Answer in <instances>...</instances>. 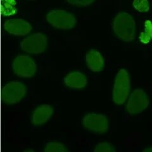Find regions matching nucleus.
I'll list each match as a JSON object with an SVG mask.
<instances>
[{
    "label": "nucleus",
    "instance_id": "1",
    "mask_svg": "<svg viewBox=\"0 0 152 152\" xmlns=\"http://www.w3.org/2000/svg\"><path fill=\"white\" fill-rule=\"evenodd\" d=\"M113 30L121 39L130 42L135 37L136 22L130 14L119 12L113 20Z\"/></svg>",
    "mask_w": 152,
    "mask_h": 152
},
{
    "label": "nucleus",
    "instance_id": "2",
    "mask_svg": "<svg viewBox=\"0 0 152 152\" xmlns=\"http://www.w3.org/2000/svg\"><path fill=\"white\" fill-rule=\"evenodd\" d=\"M131 90L130 75L127 70L121 69L117 74L114 83L112 98L113 101L121 105L125 103Z\"/></svg>",
    "mask_w": 152,
    "mask_h": 152
},
{
    "label": "nucleus",
    "instance_id": "3",
    "mask_svg": "<svg viewBox=\"0 0 152 152\" xmlns=\"http://www.w3.org/2000/svg\"><path fill=\"white\" fill-rule=\"evenodd\" d=\"M46 20L51 26L58 29H72L77 23V18L73 13L64 10L56 9L50 12Z\"/></svg>",
    "mask_w": 152,
    "mask_h": 152
},
{
    "label": "nucleus",
    "instance_id": "4",
    "mask_svg": "<svg viewBox=\"0 0 152 152\" xmlns=\"http://www.w3.org/2000/svg\"><path fill=\"white\" fill-rule=\"evenodd\" d=\"M14 73L19 77L31 78L36 73L37 65L34 60L28 55H19L12 63Z\"/></svg>",
    "mask_w": 152,
    "mask_h": 152
},
{
    "label": "nucleus",
    "instance_id": "5",
    "mask_svg": "<svg viewBox=\"0 0 152 152\" xmlns=\"http://www.w3.org/2000/svg\"><path fill=\"white\" fill-rule=\"evenodd\" d=\"M27 93L24 84L12 81L7 84L3 89V101L8 104H14L22 101Z\"/></svg>",
    "mask_w": 152,
    "mask_h": 152
},
{
    "label": "nucleus",
    "instance_id": "6",
    "mask_svg": "<svg viewBox=\"0 0 152 152\" xmlns=\"http://www.w3.org/2000/svg\"><path fill=\"white\" fill-rule=\"evenodd\" d=\"M22 50L31 54H40L48 46L46 36L41 32H37L23 39L20 43Z\"/></svg>",
    "mask_w": 152,
    "mask_h": 152
},
{
    "label": "nucleus",
    "instance_id": "7",
    "mask_svg": "<svg viewBox=\"0 0 152 152\" xmlns=\"http://www.w3.org/2000/svg\"><path fill=\"white\" fill-rule=\"evenodd\" d=\"M83 124L87 131L99 134L107 132L109 127L107 117L100 113L86 114L83 118Z\"/></svg>",
    "mask_w": 152,
    "mask_h": 152
},
{
    "label": "nucleus",
    "instance_id": "8",
    "mask_svg": "<svg viewBox=\"0 0 152 152\" xmlns=\"http://www.w3.org/2000/svg\"><path fill=\"white\" fill-rule=\"evenodd\" d=\"M149 103L148 94L142 89H137L130 95L126 104V110L130 114H137L146 110Z\"/></svg>",
    "mask_w": 152,
    "mask_h": 152
},
{
    "label": "nucleus",
    "instance_id": "9",
    "mask_svg": "<svg viewBox=\"0 0 152 152\" xmlns=\"http://www.w3.org/2000/svg\"><path fill=\"white\" fill-rule=\"evenodd\" d=\"M4 28L12 35L23 36L30 33L32 28L31 23L23 19L12 18L4 23Z\"/></svg>",
    "mask_w": 152,
    "mask_h": 152
},
{
    "label": "nucleus",
    "instance_id": "10",
    "mask_svg": "<svg viewBox=\"0 0 152 152\" xmlns=\"http://www.w3.org/2000/svg\"><path fill=\"white\" fill-rule=\"evenodd\" d=\"M54 110L50 104H43L37 107L32 115V124L39 126L48 122L53 114Z\"/></svg>",
    "mask_w": 152,
    "mask_h": 152
},
{
    "label": "nucleus",
    "instance_id": "11",
    "mask_svg": "<svg viewBox=\"0 0 152 152\" xmlns=\"http://www.w3.org/2000/svg\"><path fill=\"white\" fill-rule=\"evenodd\" d=\"M86 62L89 70L94 72H101L104 66L103 56L96 50H91L88 52L86 55Z\"/></svg>",
    "mask_w": 152,
    "mask_h": 152
},
{
    "label": "nucleus",
    "instance_id": "12",
    "mask_svg": "<svg viewBox=\"0 0 152 152\" xmlns=\"http://www.w3.org/2000/svg\"><path fill=\"white\" fill-rule=\"evenodd\" d=\"M88 79L79 70H75L66 75L64 78V83L70 88L80 89L88 85Z\"/></svg>",
    "mask_w": 152,
    "mask_h": 152
},
{
    "label": "nucleus",
    "instance_id": "13",
    "mask_svg": "<svg viewBox=\"0 0 152 152\" xmlns=\"http://www.w3.org/2000/svg\"><path fill=\"white\" fill-rule=\"evenodd\" d=\"M15 0H1V13L5 16L12 15L17 13Z\"/></svg>",
    "mask_w": 152,
    "mask_h": 152
},
{
    "label": "nucleus",
    "instance_id": "14",
    "mask_svg": "<svg viewBox=\"0 0 152 152\" xmlns=\"http://www.w3.org/2000/svg\"><path fill=\"white\" fill-rule=\"evenodd\" d=\"M140 39L144 44L148 43L152 40V22L150 20L145 22L144 31L141 33Z\"/></svg>",
    "mask_w": 152,
    "mask_h": 152
},
{
    "label": "nucleus",
    "instance_id": "15",
    "mask_svg": "<svg viewBox=\"0 0 152 152\" xmlns=\"http://www.w3.org/2000/svg\"><path fill=\"white\" fill-rule=\"evenodd\" d=\"M45 151L46 152H65L67 150L63 143L53 141L46 144L45 147Z\"/></svg>",
    "mask_w": 152,
    "mask_h": 152
},
{
    "label": "nucleus",
    "instance_id": "16",
    "mask_svg": "<svg viewBox=\"0 0 152 152\" xmlns=\"http://www.w3.org/2000/svg\"><path fill=\"white\" fill-rule=\"evenodd\" d=\"M132 4L136 10L141 13L148 12L150 10L148 0H133Z\"/></svg>",
    "mask_w": 152,
    "mask_h": 152
},
{
    "label": "nucleus",
    "instance_id": "17",
    "mask_svg": "<svg viewBox=\"0 0 152 152\" xmlns=\"http://www.w3.org/2000/svg\"><path fill=\"white\" fill-rule=\"evenodd\" d=\"M116 149L112 144L109 142H101L98 144L94 149L95 152H112L115 151Z\"/></svg>",
    "mask_w": 152,
    "mask_h": 152
},
{
    "label": "nucleus",
    "instance_id": "18",
    "mask_svg": "<svg viewBox=\"0 0 152 152\" xmlns=\"http://www.w3.org/2000/svg\"><path fill=\"white\" fill-rule=\"evenodd\" d=\"M95 0H66L71 4L80 7H87L91 4Z\"/></svg>",
    "mask_w": 152,
    "mask_h": 152
},
{
    "label": "nucleus",
    "instance_id": "19",
    "mask_svg": "<svg viewBox=\"0 0 152 152\" xmlns=\"http://www.w3.org/2000/svg\"><path fill=\"white\" fill-rule=\"evenodd\" d=\"M143 151H150V152H151L152 151V146H150V147H148V148H146Z\"/></svg>",
    "mask_w": 152,
    "mask_h": 152
}]
</instances>
